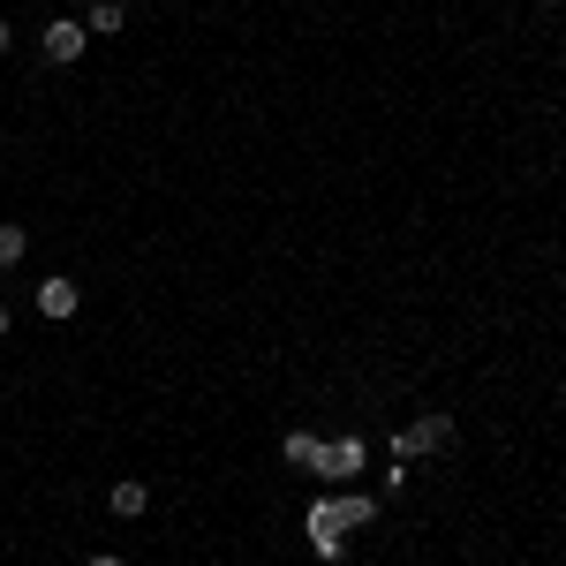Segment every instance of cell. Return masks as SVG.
I'll return each instance as SVG.
<instances>
[{"label":"cell","instance_id":"7","mask_svg":"<svg viewBox=\"0 0 566 566\" xmlns=\"http://www.w3.org/2000/svg\"><path fill=\"white\" fill-rule=\"evenodd\" d=\"M106 506H114V514H122V521H137L143 506H151V491H143L137 476H122V483H114V491H106Z\"/></svg>","mask_w":566,"mask_h":566},{"label":"cell","instance_id":"3","mask_svg":"<svg viewBox=\"0 0 566 566\" xmlns=\"http://www.w3.org/2000/svg\"><path fill=\"white\" fill-rule=\"evenodd\" d=\"M76 302H84V287H76V280H61V273H53V280H38V317H53V325H61V317H76Z\"/></svg>","mask_w":566,"mask_h":566},{"label":"cell","instance_id":"12","mask_svg":"<svg viewBox=\"0 0 566 566\" xmlns=\"http://www.w3.org/2000/svg\"><path fill=\"white\" fill-rule=\"evenodd\" d=\"M91 566H129V559H114V552H99V559H91Z\"/></svg>","mask_w":566,"mask_h":566},{"label":"cell","instance_id":"4","mask_svg":"<svg viewBox=\"0 0 566 566\" xmlns=\"http://www.w3.org/2000/svg\"><path fill=\"white\" fill-rule=\"evenodd\" d=\"M325 476H332V483H355V476H363V438L325 445Z\"/></svg>","mask_w":566,"mask_h":566},{"label":"cell","instance_id":"8","mask_svg":"<svg viewBox=\"0 0 566 566\" xmlns=\"http://www.w3.org/2000/svg\"><path fill=\"white\" fill-rule=\"evenodd\" d=\"M340 521H348V529H370V521H378V499H370V491L340 499Z\"/></svg>","mask_w":566,"mask_h":566},{"label":"cell","instance_id":"5","mask_svg":"<svg viewBox=\"0 0 566 566\" xmlns=\"http://www.w3.org/2000/svg\"><path fill=\"white\" fill-rule=\"evenodd\" d=\"M280 453L294 461V468H310V476H325V438H310V430H287Z\"/></svg>","mask_w":566,"mask_h":566},{"label":"cell","instance_id":"11","mask_svg":"<svg viewBox=\"0 0 566 566\" xmlns=\"http://www.w3.org/2000/svg\"><path fill=\"white\" fill-rule=\"evenodd\" d=\"M8 46H15V30H8V15H0V53H8Z\"/></svg>","mask_w":566,"mask_h":566},{"label":"cell","instance_id":"2","mask_svg":"<svg viewBox=\"0 0 566 566\" xmlns=\"http://www.w3.org/2000/svg\"><path fill=\"white\" fill-rule=\"evenodd\" d=\"M84 46H91V30H84V23H68V15H53V23L38 30V53H46L53 68H68V61H84Z\"/></svg>","mask_w":566,"mask_h":566},{"label":"cell","instance_id":"6","mask_svg":"<svg viewBox=\"0 0 566 566\" xmlns=\"http://www.w3.org/2000/svg\"><path fill=\"white\" fill-rule=\"evenodd\" d=\"M340 529H348V521H340V506H317V514H310V537H317V552H325V559H340Z\"/></svg>","mask_w":566,"mask_h":566},{"label":"cell","instance_id":"1","mask_svg":"<svg viewBox=\"0 0 566 566\" xmlns=\"http://www.w3.org/2000/svg\"><path fill=\"white\" fill-rule=\"evenodd\" d=\"M453 445V416L445 408H430L424 424H408L401 438H393V461H416V453H445Z\"/></svg>","mask_w":566,"mask_h":566},{"label":"cell","instance_id":"14","mask_svg":"<svg viewBox=\"0 0 566 566\" xmlns=\"http://www.w3.org/2000/svg\"><path fill=\"white\" fill-rule=\"evenodd\" d=\"M559 8H566V0H559Z\"/></svg>","mask_w":566,"mask_h":566},{"label":"cell","instance_id":"9","mask_svg":"<svg viewBox=\"0 0 566 566\" xmlns=\"http://www.w3.org/2000/svg\"><path fill=\"white\" fill-rule=\"evenodd\" d=\"M84 30H91V38H114V30H122V0H99V8L84 15Z\"/></svg>","mask_w":566,"mask_h":566},{"label":"cell","instance_id":"10","mask_svg":"<svg viewBox=\"0 0 566 566\" xmlns=\"http://www.w3.org/2000/svg\"><path fill=\"white\" fill-rule=\"evenodd\" d=\"M23 250H30V235H23V227H8V219H0V273H8V265H23Z\"/></svg>","mask_w":566,"mask_h":566},{"label":"cell","instance_id":"13","mask_svg":"<svg viewBox=\"0 0 566 566\" xmlns=\"http://www.w3.org/2000/svg\"><path fill=\"white\" fill-rule=\"evenodd\" d=\"M8 325H15V317H8V302H0V340H8Z\"/></svg>","mask_w":566,"mask_h":566}]
</instances>
